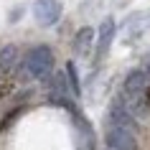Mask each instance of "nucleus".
Wrapping results in <instances>:
<instances>
[{
    "mask_svg": "<svg viewBox=\"0 0 150 150\" xmlns=\"http://www.w3.org/2000/svg\"><path fill=\"white\" fill-rule=\"evenodd\" d=\"M54 69V54L48 46H36L28 51L23 61V69H21V76L23 79H43L48 76Z\"/></svg>",
    "mask_w": 150,
    "mask_h": 150,
    "instance_id": "obj_1",
    "label": "nucleus"
},
{
    "mask_svg": "<svg viewBox=\"0 0 150 150\" xmlns=\"http://www.w3.org/2000/svg\"><path fill=\"white\" fill-rule=\"evenodd\" d=\"M104 142H107L110 150H137V137H135V132L132 130H125V127H117V125L107 127Z\"/></svg>",
    "mask_w": 150,
    "mask_h": 150,
    "instance_id": "obj_2",
    "label": "nucleus"
},
{
    "mask_svg": "<svg viewBox=\"0 0 150 150\" xmlns=\"http://www.w3.org/2000/svg\"><path fill=\"white\" fill-rule=\"evenodd\" d=\"M33 18H36L38 25H54L61 18V3L59 0H36Z\"/></svg>",
    "mask_w": 150,
    "mask_h": 150,
    "instance_id": "obj_3",
    "label": "nucleus"
},
{
    "mask_svg": "<svg viewBox=\"0 0 150 150\" xmlns=\"http://www.w3.org/2000/svg\"><path fill=\"white\" fill-rule=\"evenodd\" d=\"M148 89V76H145V71H130L125 79V94L130 99H137Z\"/></svg>",
    "mask_w": 150,
    "mask_h": 150,
    "instance_id": "obj_4",
    "label": "nucleus"
},
{
    "mask_svg": "<svg viewBox=\"0 0 150 150\" xmlns=\"http://www.w3.org/2000/svg\"><path fill=\"white\" fill-rule=\"evenodd\" d=\"M115 38V21L107 18L102 25H99V41H97V59H102L107 51H110V43Z\"/></svg>",
    "mask_w": 150,
    "mask_h": 150,
    "instance_id": "obj_5",
    "label": "nucleus"
},
{
    "mask_svg": "<svg viewBox=\"0 0 150 150\" xmlns=\"http://www.w3.org/2000/svg\"><path fill=\"white\" fill-rule=\"evenodd\" d=\"M92 43H94V28H79L76 31V38H74V51H76V56H87L89 48H92Z\"/></svg>",
    "mask_w": 150,
    "mask_h": 150,
    "instance_id": "obj_6",
    "label": "nucleus"
},
{
    "mask_svg": "<svg viewBox=\"0 0 150 150\" xmlns=\"http://www.w3.org/2000/svg\"><path fill=\"white\" fill-rule=\"evenodd\" d=\"M18 66V46L0 48V71H13Z\"/></svg>",
    "mask_w": 150,
    "mask_h": 150,
    "instance_id": "obj_7",
    "label": "nucleus"
},
{
    "mask_svg": "<svg viewBox=\"0 0 150 150\" xmlns=\"http://www.w3.org/2000/svg\"><path fill=\"white\" fill-rule=\"evenodd\" d=\"M66 79L71 84V94L79 97V79H76V66L74 64H66Z\"/></svg>",
    "mask_w": 150,
    "mask_h": 150,
    "instance_id": "obj_8",
    "label": "nucleus"
},
{
    "mask_svg": "<svg viewBox=\"0 0 150 150\" xmlns=\"http://www.w3.org/2000/svg\"><path fill=\"white\" fill-rule=\"evenodd\" d=\"M145 99H148V107H150V89H145Z\"/></svg>",
    "mask_w": 150,
    "mask_h": 150,
    "instance_id": "obj_9",
    "label": "nucleus"
}]
</instances>
